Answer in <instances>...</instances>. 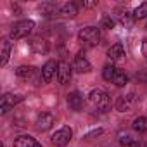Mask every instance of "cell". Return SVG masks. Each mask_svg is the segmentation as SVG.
Masks as SVG:
<instances>
[{
  "label": "cell",
  "instance_id": "6da1fadb",
  "mask_svg": "<svg viewBox=\"0 0 147 147\" xmlns=\"http://www.w3.org/2000/svg\"><path fill=\"white\" fill-rule=\"evenodd\" d=\"M78 40L85 47H97L100 43V31L95 26H87L78 33Z\"/></svg>",
  "mask_w": 147,
  "mask_h": 147
},
{
  "label": "cell",
  "instance_id": "7a4b0ae2",
  "mask_svg": "<svg viewBox=\"0 0 147 147\" xmlns=\"http://www.w3.org/2000/svg\"><path fill=\"white\" fill-rule=\"evenodd\" d=\"M35 28V23L31 19H23V21H18L11 26V36L12 38H24L28 36Z\"/></svg>",
  "mask_w": 147,
  "mask_h": 147
},
{
  "label": "cell",
  "instance_id": "3957f363",
  "mask_svg": "<svg viewBox=\"0 0 147 147\" xmlns=\"http://www.w3.org/2000/svg\"><path fill=\"white\" fill-rule=\"evenodd\" d=\"M88 102L95 107V109H107L109 107V95L104 92V90H92L90 95H88Z\"/></svg>",
  "mask_w": 147,
  "mask_h": 147
},
{
  "label": "cell",
  "instance_id": "277c9868",
  "mask_svg": "<svg viewBox=\"0 0 147 147\" xmlns=\"http://www.w3.org/2000/svg\"><path fill=\"white\" fill-rule=\"evenodd\" d=\"M71 138H73V130H71L69 126H62L61 130H57V131L50 137V142H52V145H55V147H66Z\"/></svg>",
  "mask_w": 147,
  "mask_h": 147
},
{
  "label": "cell",
  "instance_id": "5b68a950",
  "mask_svg": "<svg viewBox=\"0 0 147 147\" xmlns=\"http://www.w3.org/2000/svg\"><path fill=\"white\" fill-rule=\"evenodd\" d=\"M71 73H73V66H69L66 61H61L59 62V67H57V82L61 83V85H66V83H69V80H71Z\"/></svg>",
  "mask_w": 147,
  "mask_h": 147
},
{
  "label": "cell",
  "instance_id": "8992f818",
  "mask_svg": "<svg viewBox=\"0 0 147 147\" xmlns=\"http://www.w3.org/2000/svg\"><path fill=\"white\" fill-rule=\"evenodd\" d=\"M23 100V95H14V94H5L2 97V102H0V113L5 114L9 109H12L16 104H19Z\"/></svg>",
  "mask_w": 147,
  "mask_h": 147
},
{
  "label": "cell",
  "instance_id": "52a82bcc",
  "mask_svg": "<svg viewBox=\"0 0 147 147\" xmlns=\"http://www.w3.org/2000/svg\"><path fill=\"white\" fill-rule=\"evenodd\" d=\"M55 123V116L52 113H40L36 118V128L40 131H47L52 128V125Z\"/></svg>",
  "mask_w": 147,
  "mask_h": 147
},
{
  "label": "cell",
  "instance_id": "ba28073f",
  "mask_svg": "<svg viewBox=\"0 0 147 147\" xmlns=\"http://www.w3.org/2000/svg\"><path fill=\"white\" fill-rule=\"evenodd\" d=\"M137 99L133 94H126V95H119L118 100H116V109L119 113H125V111H130L133 106H135Z\"/></svg>",
  "mask_w": 147,
  "mask_h": 147
},
{
  "label": "cell",
  "instance_id": "9c48e42d",
  "mask_svg": "<svg viewBox=\"0 0 147 147\" xmlns=\"http://www.w3.org/2000/svg\"><path fill=\"white\" fill-rule=\"evenodd\" d=\"M57 67H59V64L55 61H47L45 62V66L42 67V80L45 83H50L52 82V78L57 75Z\"/></svg>",
  "mask_w": 147,
  "mask_h": 147
},
{
  "label": "cell",
  "instance_id": "30bf717a",
  "mask_svg": "<svg viewBox=\"0 0 147 147\" xmlns=\"http://www.w3.org/2000/svg\"><path fill=\"white\" fill-rule=\"evenodd\" d=\"M83 104H85V100H83V95L80 92H71V94H67V106H69V109H73V111H82L83 109Z\"/></svg>",
  "mask_w": 147,
  "mask_h": 147
},
{
  "label": "cell",
  "instance_id": "8fae6325",
  "mask_svg": "<svg viewBox=\"0 0 147 147\" xmlns=\"http://www.w3.org/2000/svg\"><path fill=\"white\" fill-rule=\"evenodd\" d=\"M92 66L88 62L87 57H83L82 54H78L75 57V62H73V71H76V73H90Z\"/></svg>",
  "mask_w": 147,
  "mask_h": 147
},
{
  "label": "cell",
  "instance_id": "7c38bea8",
  "mask_svg": "<svg viewBox=\"0 0 147 147\" xmlns=\"http://www.w3.org/2000/svg\"><path fill=\"white\" fill-rule=\"evenodd\" d=\"M11 49H12V42L5 36L2 38V42H0V55H2V59H0V66H5L9 62V55H11Z\"/></svg>",
  "mask_w": 147,
  "mask_h": 147
},
{
  "label": "cell",
  "instance_id": "4fadbf2b",
  "mask_svg": "<svg viewBox=\"0 0 147 147\" xmlns=\"http://www.w3.org/2000/svg\"><path fill=\"white\" fill-rule=\"evenodd\" d=\"M125 55H126V52L121 43H114L107 49V57L111 61H121V59H125Z\"/></svg>",
  "mask_w": 147,
  "mask_h": 147
},
{
  "label": "cell",
  "instance_id": "5bb4252c",
  "mask_svg": "<svg viewBox=\"0 0 147 147\" xmlns=\"http://www.w3.org/2000/svg\"><path fill=\"white\" fill-rule=\"evenodd\" d=\"M31 50L35 52V54H47L49 52V42L47 40H43V38H33L31 40Z\"/></svg>",
  "mask_w": 147,
  "mask_h": 147
},
{
  "label": "cell",
  "instance_id": "9a60e30c",
  "mask_svg": "<svg viewBox=\"0 0 147 147\" xmlns=\"http://www.w3.org/2000/svg\"><path fill=\"white\" fill-rule=\"evenodd\" d=\"M61 14L64 18H75L78 14V4L76 2H67L61 7Z\"/></svg>",
  "mask_w": 147,
  "mask_h": 147
},
{
  "label": "cell",
  "instance_id": "2e32d148",
  "mask_svg": "<svg viewBox=\"0 0 147 147\" xmlns=\"http://www.w3.org/2000/svg\"><path fill=\"white\" fill-rule=\"evenodd\" d=\"M36 145V140L30 135H21L14 140V147H35Z\"/></svg>",
  "mask_w": 147,
  "mask_h": 147
},
{
  "label": "cell",
  "instance_id": "e0dca14e",
  "mask_svg": "<svg viewBox=\"0 0 147 147\" xmlns=\"http://www.w3.org/2000/svg\"><path fill=\"white\" fill-rule=\"evenodd\" d=\"M116 73H118V67H116V66L106 64L104 69H102V76H104L106 82H111V83H113V80H114V76H116Z\"/></svg>",
  "mask_w": 147,
  "mask_h": 147
},
{
  "label": "cell",
  "instance_id": "ac0fdd59",
  "mask_svg": "<svg viewBox=\"0 0 147 147\" xmlns=\"http://www.w3.org/2000/svg\"><path fill=\"white\" fill-rule=\"evenodd\" d=\"M133 130L138 133H145L147 131V116H138L133 119Z\"/></svg>",
  "mask_w": 147,
  "mask_h": 147
},
{
  "label": "cell",
  "instance_id": "d6986e66",
  "mask_svg": "<svg viewBox=\"0 0 147 147\" xmlns=\"http://www.w3.org/2000/svg\"><path fill=\"white\" fill-rule=\"evenodd\" d=\"M33 73H35V67L33 66H19L16 69V75L23 80H28L30 76H33Z\"/></svg>",
  "mask_w": 147,
  "mask_h": 147
},
{
  "label": "cell",
  "instance_id": "ffe728a7",
  "mask_svg": "<svg viewBox=\"0 0 147 147\" xmlns=\"http://www.w3.org/2000/svg\"><path fill=\"white\" fill-rule=\"evenodd\" d=\"M119 142H121V145H123V147H142V144H140L138 140L131 138L130 135H123V137L119 138Z\"/></svg>",
  "mask_w": 147,
  "mask_h": 147
},
{
  "label": "cell",
  "instance_id": "44dd1931",
  "mask_svg": "<svg viewBox=\"0 0 147 147\" xmlns=\"http://www.w3.org/2000/svg\"><path fill=\"white\" fill-rule=\"evenodd\" d=\"M133 18H135V19H145V18H147V2L140 4V5L133 11Z\"/></svg>",
  "mask_w": 147,
  "mask_h": 147
},
{
  "label": "cell",
  "instance_id": "7402d4cb",
  "mask_svg": "<svg viewBox=\"0 0 147 147\" xmlns=\"http://www.w3.org/2000/svg\"><path fill=\"white\" fill-rule=\"evenodd\" d=\"M113 83H114L116 87H125V85L128 83V76L125 75L123 71H119V69H118V73H116V76H114Z\"/></svg>",
  "mask_w": 147,
  "mask_h": 147
},
{
  "label": "cell",
  "instance_id": "603a6c76",
  "mask_svg": "<svg viewBox=\"0 0 147 147\" xmlns=\"http://www.w3.org/2000/svg\"><path fill=\"white\" fill-rule=\"evenodd\" d=\"M118 19H119V23H121V24H125V26H131V23H133V19H135V18H131L126 11H125V12L121 11V12L118 14Z\"/></svg>",
  "mask_w": 147,
  "mask_h": 147
},
{
  "label": "cell",
  "instance_id": "cb8c5ba5",
  "mask_svg": "<svg viewBox=\"0 0 147 147\" xmlns=\"http://www.w3.org/2000/svg\"><path fill=\"white\" fill-rule=\"evenodd\" d=\"M102 26L107 28V30L114 28V19H111V16H104V18H102Z\"/></svg>",
  "mask_w": 147,
  "mask_h": 147
},
{
  "label": "cell",
  "instance_id": "d4e9b609",
  "mask_svg": "<svg viewBox=\"0 0 147 147\" xmlns=\"http://www.w3.org/2000/svg\"><path fill=\"white\" fill-rule=\"evenodd\" d=\"M100 133H102V130H100V128H99V130H94L92 133H88V135H87V138H92V137H97V135H100Z\"/></svg>",
  "mask_w": 147,
  "mask_h": 147
},
{
  "label": "cell",
  "instance_id": "484cf974",
  "mask_svg": "<svg viewBox=\"0 0 147 147\" xmlns=\"http://www.w3.org/2000/svg\"><path fill=\"white\" fill-rule=\"evenodd\" d=\"M142 54L147 57V40H144V43H142Z\"/></svg>",
  "mask_w": 147,
  "mask_h": 147
},
{
  "label": "cell",
  "instance_id": "4316f807",
  "mask_svg": "<svg viewBox=\"0 0 147 147\" xmlns=\"http://www.w3.org/2000/svg\"><path fill=\"white\" fill-rule=\"evenodd\" d=\"M35 147H42V145H40V144H36V145H35Z\"/></svg>",
  "mask_w": 147,
  "mask_h": 147
}]
</instances>
